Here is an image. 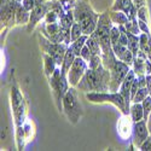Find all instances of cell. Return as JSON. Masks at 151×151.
<instances>
[{
    "label": "cell",
    "mask_w": 151,
    "mask_h": 151,
    "mask_svg": "<svg viewBox=\"0 0 151 151\" xmlns=\"http://www.w3.org/2000/svg\"><path fill=\"white\" fill-rule=\"evenodd\" d=\"M110 81L111 74L110 71L102 64L97 69L87 68L85 75L76 88L85 93L88 92H109L110 91Z\"/></svg>",
    "instance_id": "obj_1"
},
{
    "label": "cell",
    "mask_w": 151,
    "mask_h": 151,
    "mask_svg": "<svg viewBox=\"0 0 151 151\" xmlns=\"http://www.w3.org/2000/svg\"><path fill=\"white\" fill-rule=\"evenodd\" d=\"M78 88L76 87H71L68 90V92L65 93V96L63 97V112L67 116L68 121L71 124H78L82 116H83V108L82 104L79 100V96H78Z\"/></svg>",
    "instance_id": "obj_2"
},
{
    "label": "cell",
    "mask_w": 151,
    "mask_h": 151,
    "mask_svg": "<svg viewBox=\"0 0 151 151\" xmlns=\"http://www.w3.org/2000/svg\"><path fill=\"white\" fill-rule=\"evenodd\" d=\"M86 98L88 102L93 104H112L116 106L122 115H129V105L126 102L123 96L117 91V92H88L85 93Z\"/></svg>",
    "instance_id": "obj_3"
},
{
    "label": "cell",
    "mask_w": 151,
    "mask_h": 151,
    "mask_svg": "<svg viewBox=\"0 0 151 151\" xmlns=\"http://www.w3.org/2000/svg\"><path fill=\"white\" fill-rule=\"evenodd\" d=\"M10 102H11V109L12 115H14V122L16 127L23 126L27 121V103L24 100V97L19 88L14 85L10 90Z\"/></svg>",
    "instance_id": "obj_4"
},
{
    "label": "cell",
    "mask_w": 151,
    "mask_h": 151,
    "mask_svg": "<svg viewBox=\"0 0 151 151\" xmlns=\"http://www.w3.org/2000/svg\"><path fill=\"white\" fill-rule=\"evenodd\" d=\"M47 80H48L50 87H51V90L53 92V96H55V99H56V105H57V108H58V110L60 112V111H63V105H62L63 97L65 96V93L70 88L68 76L62 75L60 67H57L55 73Z\"/></svg>",
    "instance_id": "obj_5"
},
{
    "label": "cell",
    "mask_w": 151,
    "mask_h": 151,
    "mask_svg": "<svg viewBox=\"0 0 151 151\" xmlns=\"http://www.w3.org/2000/svg\"><path fill=\"white\" fill-rule=\"evenodd\" d=\"M37 40H39V45H40V47L42 50V52L44 53H48L51 57H53V59L57 63V65L60 67L62 63H63V59H64V56H65V52H67L69 45H67L64 42L57 44V42L50 41L42 33L37 34Z\"/></svg>",
    "instance_id": "obj_6"
},
{
    "label": "cell",
    "mask_w": 151,
    "mask_h": 151,
    "mask_svg": "<svg viewBox=\"0 0 151 151\" xmlns=\"http://www.w3.org/2000/svg\"><path fill=\"white\" fill-rule=\"evenodd\" d=\"M131 70V67L126 64L124 62L116 59L112 67L109 69L111 74V81H110V92H117L120 90V86L124 80L126 75Z\"/></svg>",
    "instance_id": "obj_7"
},
{
    "label": "cell",
    "mask_w": 151,
    "mask_h": 151,
    "mask_svg": "<svg viewBox=\"0 0 151 151\" xmlns=\"http://www.w3.org/2000/svg\"><path fill=\"white\" fill-rule=\"evenodd\" d=\"M87 68H88V64L87 62L81 57H76L74 60V63L71 64L69 71H68V81H69V85L71 87H76L78 83L80 82V80L82 79V76L85 75Z\"/></svg>",
    "instance_id": "obj_8"
},
{
    "label": "cell",
    "mask_w": 151,
    "mask_h": 151,
    "mask_svg": "<svg viewBox=\"0 0 151 151\" xmlns=\"http://www.w3.org/2000/svg\"><path fill=\"white\" fill-rule=\"evenodd\" d=\"M51 10V0L45 4H37L32 11H30V19L29 23L27 24V32L32 33L35 27L39 24L46 16L47 12Z\"/></svg>",
    "instance_id": "obj_9"
},
{
    "label": "cell",
    "mask_w": 151,
    "mask_h": 151,
    "mask_svg": "<svg viewBox=\"0 0 151 151\" xmlns=\"http://www.w3.org/2000/svg\"><path fill=\"white\" fill-rule=\"evenodd\" d=\"M18 1H14L6 6L0 7V21H1V29L7 30L11 27L16 26V9H17Z\"/></svg>",
    "instance_id": "obj_10"
},
{
    "label": "cell",
    "mask_w": 151,
    "mask_h": 151,
    "mask_svg": "<svg viewBox=\"0 0 151 151\" xmlns=\"http://www.w3.org/2000/svg\"><path fill=\"white\" fill-rule=\"evenodd\" d=\"M150 135V131L147 127V121L140 120L133 123V131H132V143L133 146L139 149L144 140Z\"/></svg>",
    "instance_id": "obj_11"
},
{
    "label": "cell",
    "mask_w": 151,
    "mask_h": 151,
    "mask_svg": "<svg viewBox=\"0 0 151 151\" xmlns=\"http://www.w3.org/2000/svg\"><path fill=\"white\" fill-rule=\"evenodd\" d=\"M111 10L114 11H122L128 16V19L137 18V6L134 5L133 0H115L112 4Z\"/></svg>",
    "instance_id": "obj_12"
},
{
    "label": "cell",
    "mask_w": 151,
    "mask_h": 151,
    "mask_svg": "<svg viewBox=\"0 0 151 151\" xmlns=\"http://www.w3.org/2000/svg\"><path fill=\"white\" fill-rule=\"evenodd\" d=\"M112 50H114V53H115L117 59L124 62L126 64H128L132 68L133 60H134V53L131 51L127 46H124V45L117 42L115 45H112Z\"/></svg>",
    "instance_id": "obj_13"
},
{
    "label": "cell",
    "mask_w": 151,
    "mask_h": 151,
    "mask_svg": "<svg viewBox=\"0 0 151 151\" xmlns=\"http://www.w3.org/2000/svg\"><path fill=\"white\" fill-rule=\"evenodd\" d=\"M137 78V75H135V73L132 70V68H131V70L128 71V74L126 75V78H124V80L122 81V83H121V86H120V90H119V92L123 96V98L126 99V102H127V104L131 106V104H132V99H131V87H132V83H133V81H134V79Z\"/></svg>",
    "instance_id": "obj_14"
},
{
    "label": "cell",
    "mask_w": 151,
    "mask_h": 151,
    "mask_svg": "<svg viewBox=\"0 0 151 151\" xmlns=\"http://www.w3.org/2000/svg\"><path fill=\"white\" fill-rule=\"evenodd\" d=\"M30 19V11H28L22 5V3H18L16 9V26H24L28 24Z\"/></svg>",
    "instance_id": "obj_15"
},
{
    "label": "cell",
    "mask_w": 151,
    "mask_h": 151,
    "mask_svg": "<svg viewBox=\"0 0 151 151\" xmlns=\"http://www.w3.org/2000/svg\"><path fill=\"white\" fill-rule=\"evenodd\" d=\"M75 58H76V55H75L73 47L69 45L67 52H65V56H64V59H63V63H62V65H60L62 75H64V76H67V75H68V71H69L71 64L74 63Z\"/></svg>",
    "instance_id": "obj_16"
},
{
    "label": "cell",
    "mask_w": 151,
    "mask_h": 151,
    "mask_svg": "<svg viewBox=\"0 0 151 151\" xmlns=\"http://www.w3.org/2000/svg\"><path fill=\"white\" fill-rule=\"evenodd\" d=\"M57 67L58 65H57L56 60L53 59V57H51L48 53H44V71H45V75L47 79L55 73Z\"/></svg>",
    "instance_id": "obj_17"
},
{
    "label": "cell",
    "mask_w": 151,
    "mask_h": 151,
    "mask_svg": "<svg viewBox=\"0 0 151 151\" xmlns=\"http://www.w3.org/2000/svg\"><path fill=\"white\" fill-rule=\"evenodd\" d=\"M147 58H143L139 56H134V60L132 64V70L135 73L137 76L140 75H146V69H145V60Z\"/></svg>",
    "instance_id": "obj_18"
},
{
    "label": "cell",
    "mask_w": 151,
    "mask_h": 151,
    "mask_svg": "<svg viewBox=\"0 0 151 151\" xmlns=\"http://www.w3.org/2000/svg\"><path fill=\"white\" fill-rule=\"evenodd\" d=\"M129 116L132 117L133 122L144 120V109L142 103H132L129 108Z\"/></svg>",
    "instance_id": "obj_19"
},
{
    "label": "cell",
    "mask_w": 151,
    "mask_h": 151,
    "mask_svg": "<svg viewBox=\"0 0 151 151\" xmlns=\"http://www.w3.org/2000/svg\"><path fill=\"white\" fill-rule=\"evenodd\" d=\"M109 15H110V18L115 26H124L128 21V16L122 11L111 10V11H109Z\"/></svg>",
    "instance_id": "obj_20"
},
{
    "label": "cell",
    "mask_w": 151,
    "mask_h": 151,
    "mask_svg": "<svg viewBox=\"0 0 151 151\" xmlns=\"http://www.w3.org/2000/svg\"><path fill=\"white\" fill-rule=\"evenodd\" d=\"M75 23V17H74V11L69 10L65 12L64 16H62L59 19V24L63 29H71L73 24Z\"/></svg>",
    "instance_id": "obj_21"
},
{
    "label": "cell",
    "mask_w": 151,
    "mask_h": 151,
    "mask_svg": "<svg viewBox=\"0 0 151 151\" xmlns=\"http://www.w3.org/2000/svg\"><path fill=\"white\" fill-rule=\"evenodd\" d=\"M87 39H88V35H85V34H83V35H81V36L79 37V39H76L75 41H73V42L70 44V46L73 47L75 55H76V57L81 56V51H82V48H83L85 45H86Z\"/></svg>",
    "instance_id": "obj_22"
},
{
    "label": "cell",
    "mask_w": 151,
    "mask_h": 151,
    "mask_svg": "<svg viewBox=\"0 0 151 151\" xmlns=\"http://www.w3.org/2000/svg\"><path fill=\"white\" fill-rule=\"evenodd\" d=\"M127 47L135 56L138 53V51H139V35H135V34H132L128 32V46Z\"/></svg>",
    "instance_id": "obj_23"
},
{
    "label": "cell",
    "mask_w": 151,
    "mask_h": 151,
    "mask_svg": "<svg viewBox=\"0 0 151 151\" xmlns=\"http://www.w3.org/2000/svg\"><path fill=\"white\" fill-rule=\"evenodd\" d=\"M86 45L88 46V48L91 50V52L93 55H100L102 56V48H100V45L93 36H91V35L88 36V39H87V41H86Z\"/></svg>",
    "instance_id": "obj_24"
},
{
    "label": "cell",
    "mask_w": 151,
    "mask_h": 151,
    "mask_svg": "<svg viewBox=\"0 0 151 151\" xmlns=\"http://www.w3.org/2000/svg\"><path fill=\"white\" fill-rule=\"evenodd\" d=\"M126 29H127L129 33L132 34H135V35H140V28H139V24H138V17L137 18H132V19H128L127 23L124 24Z\"/></svg>",
    "instance_id": "obj_25"
},
{
    "label": "cell",
    "mask_w": 151,
    "mask_h": 151,
    "mask_svg": "<svg viewBox=\"0 0 151 151\" xmlns=\"http://www.w3.org/2000/svg\"><path fill=\"white\" fill-rule=\"evenodd\" d=\"M147 96H150V94H149V91L146 87H140V88L138 90V92L135 93L134 98L132 99V103H142Z\"/></svg>",
    "instance_id": "obj_26"
},
{
    "label": "cell",
    "mask_w": 151,
    "mask_h": 151,
    "mask_svg": "<svg viewBox=\"0 0 151 151\" xmlns=\"http://www.w3.org/2000/svg\"><path fill=\"white\" fill-rule=\"evenodd\" d=\"M70 35H71V42L75 41L76 39H79L81 35H83V32H82V28H81V26H80V23L75 22V23L73 24V27H71V29H70Z\"/></svg>",
    "instance_id": "obj_27"
},
{
    "label": "cell",
    "mask_w": 151,
    "mask_h": 151,
    "mask_svg": "<svg viewBox=\"0 0 151 151\" xmlns=\"http://www.w3.org/2000/svg\"><path fill=\"white\" fill-rule=\"evenodd\" d=\"M143 109H144V120L147 121L150 114H151V96H147L142 102Z\"/></svg>",
    "instance_id": "obj_28"
},
{
    "label": "cell",
    "mask_w": 151,
    "mask_h": 151,
    "mask_svg": "<svg viewBox=\"0 0 151 151\" xmlns=\"http://www.w3.org/2000/svg\"><path fill=\"white\" fill-rule=\"evenodd\" d=\"M137 17L144 21V22H147L150 21V17H149V10L146 7V5H143L140 7H138V11H137Z\"/></svg>",
    "instance_id": "obj_29"
},
{
    "label": "cell",
    "mask_w": 151,
    "mask_h": 151,
    "mask_svg": "<svg viewBox=\"0 0 151 151\" xmlns=\"http://www.w3.org/2000/svg\"><path fill=\"white\" fill-rule=\"evenodd\" d=\"M59 19H60V17L57 12L53 10H50L44 18V22L45 23H56V22H59Z\"/></svg>",
    "instance_id": "obj_30"
},
{
    "label": "cell",
    "mask_w": 151,
    "mask_h": 151,
    "mask_svg": "<svg viewBox=\"0 0 151 151\" xmlns=\"http://www.w3.org/2000/svg\"><path fill=\"white\" fill-rule=\"evenodd\" d=\"M87 64H88V68H91V69H97L98 67H100L103 64L102 56H100V55H93L92 58L90 59V62L87 63Z\"/></svg>",
    "instance_id": "obj_31"
},
{
    "label": "cell",
    "mask_w": 151,
    "mask_h": 151,
    "mask_svg": "<svg viewBox=\"0 0 151 151\" xmlns=\"http://www.w3.org/2000/svg\"><path fill=\"white\" fill-rule=\"evenodd\" d=\"M110 40H111V44L112 45H115V44L119 42V40H120V28H119V26H115V24H114V27L111 28Z\"/></svg>",
    "instance_id": "obj_32"
},
{
    "label": "cell",
    "mask_w": 151,
    "mask_h": 151,
    "mask_svg": "<svg viewBox=\"0 0 151 151\" xmlns=\"http://www.w3.org/2000/svg\"><path fill=\"white\" fill-rule=\"evenodd\" d=\"M92 56H93V53L91 52V50L88 48V46L87 45H85V47L82 48V51H81V57L88 63L90 62V59L92 58Z\"/></svg>",
    "instance_id": "obj_33"
},
{
    "label": "cell",
    "mask_w": 151,
    "mask_h": 151,
    "mask_svg": "<svg viewBox=\"0 0 151 151\" xmlns=\"http://www.w3.org/2000/svg\"><path fill=\"white\" fill-rule=\"evenodd\" d=\"M60 4L63 5V7H64L67 11L69 10H73L75 4H76V0H59Z\"/></svg>",
    "instance_id": "obj_34"
},
{
    "label": "cell",
    "mask_w": 151,
    "mask_h": 151,
    "mask_svg": "<svg viewBox=\"0 0 151 151\" xmlns=\"http://www.w3.org/2000/svg\"><path fill=\"white\" fill-rule=\"evenodd\" d=\"M138 24H139V28H140V32H142V33L151 34L150 27H149V23H147V22H144V21H142V19L138 18Z\"/></svg>",
    "instance_id": "obj_35"
},
{
    "label": "cell",
    "mask_w": 151,
    "mask_h": 151,
    "mask_svg": "<svg viewBox=\"0 0 151 151\" xmlns=\"http://www.w3.org/2000/svg\"><path fill=\"white\" fill-rule=\"evenodd\" d=\"M140 88V86H139V81H138V78H135L134 79V81H133V83H132V87H131V99H133L134 98V96H135V93L138 92V90Z\"/></svg>",
    "instance_id": "obj_36"
},
{
    "label": "cell",
    "mask_w": 151,
    "mask_h": 151,
    "mask_svg": "<svg viewBox=\"0 0 151 151\" xmlns=\"http://www.w3.org/2000/svg\"><path fill=\"white\" fill-rule=\"evenodd\" d=\"M139 150H142V151H151V135H149L144 140V143L140 145Z\"/></svg>",
    "instance_id": "obj_37"
},
{
    "label": "cell",
    "mask_w": 151,
    "mask_h": 151,
    "mask_svg": "<svg viewBox=\"0 0 151 151\" xmlns=\"http://www.w3.org/2000/svg\"><path fill=\"white\" fill-rule=\"evenodd\" d=\"M22 5L28 11H32L36 6V3H35V0H22Z\"/></svg>",
    "instance_id": "obj_38"
},
{
    "label": "cell",
    "mask_w": 151,
    "mask_h": 151,
    "mask_svg": "<svg viewBox=\"0 0 151 151\" xmlns=\"http://www.w3.org/2000/svg\"><path fill=\"white\" fill-rule=\"evenodd\" d=\"M146 88L149 91V94L151 96V75H146Z\"/></svg>",
    "instance_id": "obj_39"
},
{
    "label": "cell",
    "mask_w": 151,
    "mask_h": 151,
    "mask_svg": "<svg viewBox=\"0 0 151 151\" xmlns=\"http://www.w3.org/2000/svg\"><path fill=\"white\" fill-rule=\"evenodd\" d=\"M133 3L138 9V7H140L143 5H146V0H133Z\"/></svg>",
    "instance_id": "obj_40"
},
{
    "label": "cell",
    "mask_w": 151,
    "mask_h": 151,
    "mask_svg": "<svg viewBox=\"0 0 151 151\" xmlns=\"http://www.w3.org/2000/svg\"><path fill=\"white\" fill-rule=\"evenodd\" d=\"M145 69H146V75L151 74V62L149 59L145 60Z\"/></svg>",
    "instance_id": "obj_41"
},
{
    "label": "cell",
    "mask_w": 151,
    "mask_h": 151,
    "mask_svg": "<svg viewBox=\"0 0 151 151\" xmlns=\"http://www.w3.org/2000/svg\"><path fill=\"white\" fill-rule=\"evenodd\" d=\"M147 127H149V131H150V135H151V114L147 119Z\"/></svg>",
    "instance_id": "obj_42"
},
{
    "label": "cell",
    "mask_w": 151,
    "mask_h": 151,
    "mask_svg": "<svg viewBox=\"0 0 151 151\" xmlns=\"http://www.w3.org/2000/svg\"><path fill=\"white\" fill-rule=\"evenodd\" d=\"M47 1H50V0H35L36 5H37V4H45V3H47Z\"/></svg>",
    "instance_id": "obj_43"
},
{
    "label": "cell",
    "mask_w": 151,
    "mask_h": 151,
    "mask_svg": "<svg viewBox=\"0 0 151 151\" xmlns=\"http://www.w3.org/2000/svg\"><path fill=\"white\" fill-rule=\"evenodd\" d=\"M147 59H149V60L151 62V51H150V52L147 53Z\"/></svg>",
    "instance_id": "obj_44"
},
{
    "label": "cell",
    "mask_w": 151,
    "mask_h": 151,
    "mask_svg": "<svg viewBox=\"0 0 151 151\" xmlns=\"http://www.w3.org/2000/svg\"><path fill=\"white\" fill-rule=\"evenodd\" d=\"M17 1H18V3H22V0H17Z\"/></svg>",
    "instance_id": "obj_45"
},
{
    "label": "cell",
    "mask_w": 151,
    "mask_h": 151,
    "mask_svg": "<svg viewBox=\"0 0 151 151\" xmlns=\"http://www.w3.org/2000/svg\"><path fill=\"white\" fill-rule=\"evenodd\" d=\"M150 75H151V74H150Z\"/></svg>",
    "instance_id": "obj_46"
}]
</instances>
